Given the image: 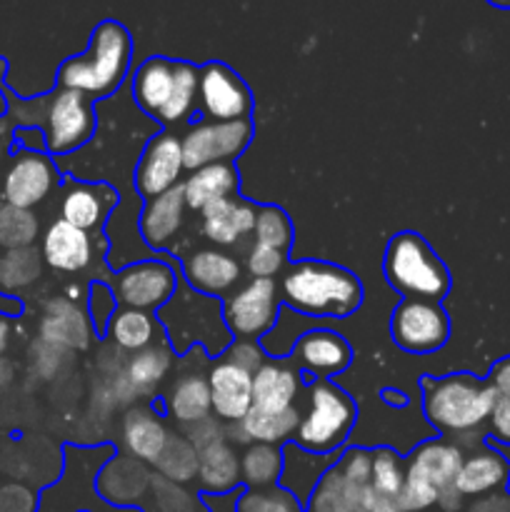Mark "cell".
Returning a JSON list of instances; mask_svg holds the SVG:
<instances>
[{
  "mask_svg": "<svg viewBox=\"0 0 510 512\" xmlns=\"http://www.w3.org/2000/svg\"><path fill=\"white\" fill-rule=\"evenodd\" d=\"M280 300L305 318L345 320L363 305V285L358 275L340 265L303 260L285 268Z\"/></svg>",
  "mask_w": 510,
  "mask_h": 512,
  "instance_id": "1",
  "label": "cell"
},
{
  "mask_svg": "<svg viewBox=\"0 0 510 512\" xmlns=\"http://www.w3.org/2000/svg\"><path fill=\"white\" fill-rule=\"evenodd\" d=\"M133 58V38L118 20H103L90 33L85 53L73 55L58 68V88L80 90L90 100L108 98L123 85Z\"/></svg>",
  "mask_w": 510,
  "mask_h": 512,
  "instance_id": "2",
  "label": "cell"
},
{
  "mask_svg": "<svg viewBox=\"0 0 510 512\" xmlns=\"http://www.w3.org/2000/svg\"><path fill=\"white\" fill-rule=\"evenodd\" d=\"M495 400L498 395L488 380H478L468 373L423 380L425 418L440 433L460 435L480 428L490 418Z\"/></svg>",
  "mask_w": 510,
  "mask_h": 512,
  "instance_id": "3",
  "label": "cell"
},
{
  "mask_svg": "<svg viewBox=\"0 0 510 512\" xmlns=\"http://www.w3.org/2000/svg\"><path fill=\"white\" fill-rule=\"evenodd\" d=\"M383 270L388 283L405 298L440 303L450 290L448 268L413 230H405V233L390 238L388 248H385Z\"/></svg>",
  "mask_w": 510,
  "mask_h": 512,
  "instance_id": "4",
  "label": "cell"
},
{
  "mask_svg": "<svg viewBox=\"0 0 510 512\" xmlns=\"http://www.w3.org/2000/svg\"><path fill=\"white\" fill-rule=\"evenodd\" d=\"M158 315L170 345L178 353H185L190 345L198 343L210 355H220L233 343V335L223 318V305L215 298L195 293V290L175 293L173 300L158 310Z\"/></svg>",
  "mask_w": 510,
  "mask_h": 512,
  "instance_id": "5",
  "label": "cell"
},
{
  "mask_svg": "<svg viewBox=\"0 0 510 512\" xmlns=\"http://www.w3.org/2000/svg\"><path fill=\"white\" fill-rule=\"evenodd\" d=\"M358 408L345 390L328 380H315L308 388V408L300 413L293 443L318 455H333L348 440Z\"/></svg>",
  "mask_w": 510,
  "mask_h": 512,
  "instance_id": "6",
  "label": "cell"
},
{
  "mask_svg": "<svg viewBox=\"0 0 510 512\" xmlns=\"http://www.w3.org/2000/svg\"><path fill=\"white\" fill-rule=\"evenodd\" d=\"M95 100L80 90L55 88L38 100L40 133L45 138V153L70 155L83 148L95 133Z\"/></svg>",
  "mask_w": 510,
  "mask_h": 512,
  "instance_id": "7",
  "label": "cell"
},
{
  "mask_svg": "<svg viewBox=\"0 0 510 512\" xmlns=\"http://www.w3.org/2000/svg\"><path fill=\"white\" fill-rule=\"evenodd\" d=\"M280 288L275 280L250 278L223 300V318L235 340H258L273 330L280 315Z\"/></svg>",
  "mask_w": 510,
  "mask_h": 512,
  "instance_id": "8",
  "label": "cell"
},
{
  "mask_svg": "<svg viewBox=\"0 0 510 512\" xmlns=\"http://www.w3.org/2000/svg\"><path fill=\"white\" fill-rule=\"evenodd\" d=\"M253 140L250 120H203L193 123L180 138L188 173L213 163H233Z\"/></svg>",
  "mask_w": 510,
  "mask_h": 512,
  "instance_id": "9",
  "label": "cell"
},
{
  "mask_svg": "<svg viewBox=\"0 0 510 512\" xmlns=\"http://www.w3.org/2000/svg\"><path fill=\"white\" fill-rule=\"evenodd\" d=\"M448 335V313L433 300L405 298L390 315V338L405 353H435L448 343Z\"/></svg>",
  "mask_w": 510,
  "mask_h": 512,
  "instance_id": "10",
  "label": "cell"
},
{
  "mask_svg": "<svg viewBox=\"0 0 510 512\" xmlns=\"http://www.w3.org/2000/svg\"><path fill=\"white\" fill-rule=\"evenodd\" d=\"M110 288L120 308L158 313L178 293V275L163 260H138L120 268Z\"/></svg>",
  "mask_w": 510,
  "mask_h": 512,
  "instance_id": "11",
  "label": "cell"
},
{
  "mask_svg": "<svg viewBox=\"0 0 510 512\" xmlns=\"http://www.w3.org/2000/svg\"><path fill=\"white\" fill-rule=\"evenodd\" d=\"M58 185V168L45 150H18L3 175L5 205L33 210Z\"/></svg>",
  "mask_w": 510,
  "mask_h": 512,
  "instance_id": "12",
  "label": "cell"
},
{
  "mask_svg": "<svg viewBox=\"0 0 510 512\" xmlns=\"http://www.w3.org/2000/svg\"><path fill=\"white\" fill-rule=\"evenodd\" d=\"M198 105L208 120H250L253 95L233 68L205 63L198 75Z\"/></svg>",
  "mask_w": 510,
  "mask_h": 512,
  "instance_id": "13",
  "label": "cell"
},
{
  "mask_svg": "<svg viewBox=\"0 0 510 512\" xmlns=\"http://www.w3.org/2000/svg\"><path fill=\"white\" fill-rule=\"evenodd\" d=\"M183 145L173 133H158L148 140L135 165V190L140 198L153 200L183 183Z\"/></svg>",
  "mask_w": 510,
  "mask_h": 512,
  "instance_id": "14",
  "label": "cell"
},
{
  "mask_svg": "<svg viewBox=\"0 0 510 512\" xmlns=\"http://www.w3.org/2000/svg\"><path fill=\"white\" fill-rule=\"evenodd\" d=\"M183 275L190 290L208 298H228L243 280L238 258L220 248H200L183 258Z\"/></svg>",
  "mask_w": 510,
  "mask_h": 512,
  "instance_id": "15",
  "label": "cell"
},
{
  "mask_svg": "<svg viewBox=\"0 0 510 512\" xmlns=\"http://www.w3.org/2000/svg\"><path fill=\"white\" fill-rule=\"evenodd\" d=\"M213 415L220 423L238 425L253 408V373L220 358L208 370Z\"/></svg>",
  "mask_w": 510,
  "mask_h": 512,
  "instance_id": "16",
  "label": "cell"
},
{
  "mask_svg": "<svg viewBox=\"0 0 510 512\" xmlns=\"http://www.w3.org/2000/svg\"><path fill=\"white\" fill-rule=\"evenodd\" d=\"M290 360H293L303 373L313 375V378L318 380H328L348 368L350 360H353V353H350V345L345 343V338L340 333L315 328L308 330V333L295 343Z\"/></svg>",
  "mask_w": 510,
  "mask_h": 512,
  "instance_id": "17",
  "label": "cell"
},
{
  "mask_svg": "<svg viewBox=\"0 0 510 512\" xmlns=\"http://www.w3.org/2000/svg\"><path fill=\"white\" fill-rule=\"evenodd\" d=\"M40 258L58 273H80L93 263V238L65 220H53L43 235Z\"/></svg>",
  "mask_w": 510,
  "mask_h": 512,
  "instance_id": "18",
  "label": "cell"
},
{
  "mask_svg": "<svg viewBox=\"0 0 510 512\" xmlns=\"http://www.w3.org/2000/svg\"><path fill=\"white\" fill-rule=\"evenodd\" d=\"M150 488L153 480L135 458L110 460L95 480V493L110 508H138Z\"/></svg>",
  "mask_w": 510,
  "mask_h": 512,
  "instance_id": "19",
  "label": "cell"
},
{
  "mask_svg": "<svg viewBox=\"0 0 510 512\" xmlns=\"http://www.w3.org/2000/svg\"><path fill=\"white\" fill-rule=\"evenodd\" d=\"M255 215H258L255 205L238 198H225L200 213V230L215 248H233L243 238L253 235Z\"/></svg>",
  "mask_w": 510,
  "mask_h": 512,
  "instance_id": "20",
  "label": "cell"
},
{
  "mask_svg": "<svg viewBox=\"0 0 510 512\" xmlns=\"http://www.w3.org/2000/svg\"><path fill=\"white\" fill-rule=\"evenodd\" d=\"M93 338V323L73 300L55 298L40 318V340L63 350H85Z\"/></svg>",
  "mask_w": 510,
  "mask_h": 512,
  "instance_id": "21",
  "label": "cell"
},
{
  "mask_svg": "<svg viewBox=\"0 0 510 512\" xmlns=\"http://www.w3.org/2000/svg\"><path fill=\"white\" fill-rule=\"evenodd\" d=\"M463 458L465 455L458 445L445 443V440H428L408 455L405 475L433 485L438 493H445V490L453 488Z\"/></svg>",
  "mask_w": 510,
  "mask_h": 512,
  "instance_id": "22",
  "label": "cell"
},
{
  "mask_svg": "<svg viewBox=\"0 0 510 512\" xmlns=\"http://www.w3.org/2000/svg\"><path fill=\"white\" fill-rule=\"evenodd\" d=\"M115 203H118V193L110 190L108 185L70 183L60 200V220L85 230V233H93V230L103 228Z\"/></svg>",
  "mask_w": 510,
  "mask_h": 512,
  "instance_id": "23",
  "label": "cell"
},
{
  "mask_svg": "<svg viewBox=\"0 0 510 512\" xmlns=\"http://www.w3.org/2000/svg\"><path fill=\"white\" fill-rule=\"evenodd\" d=\"M185 213H188V205H185L183 185L153 200H145V208L140 213V235L150 248H170L183 228Z\"/></svg>",
  "mask_w": 510,
  "mask_h": 512,
  "instance_id": "24",
  "label": "cell"
},
{
  "mask_svg": "<svg viewBox=\"0 0 510 512\" xmlns=\"http://www.w3.org/2000/svg\"><path fill=\"white\" fill-rule=\"evenodd\" d=\"M300 373L280 360H265L253 373V408L263 413H285L295 408Z\"/></svg>",
  "mask_w": 510,
  "mask_h": 512,
  "instance_id": "25",
  "label": "cell"
},
{
  "mask_svg": "<svg viewBox=\"0 0 510 512\" xmlns=\"http://www.w3.org/2000/svg\"><path fill=\"white\" fill-rule=\"evenodd\" d=\"M335 465L333 455H318L300 448L293 440L283 445V473H280V488L288 490L295 500L305 508L313 490L318 488L320 478Z\"/></svg>",
  "mask_w": 510,
  "mask_h": 512,
  "instance_id": "26",
  "label": "cell"
},
{
  "mask_svg": "<svg viewBox=\"0 0 510 512\" xmlns=\"http://www.w3.org/2000/svg\"><path fill=\"white\" fill-rule=\"evenodd\" d=\"M168 440L170 430L158 413H153L150 408L128 410L123 420V445L130 458H135L138 463L155 465Z\"/></svg>",
  "mask_w": 510,
  "mask_h": 512,
  "instance_id": "27",
  "label": "cell"
},
{
  "mask_svg": "<svg viewBox=\"0 0 510 512\" xmlns=\"http://www.w3.org/2000/svg\"><path fill=\"white\" fill-rule=\"evenodd\" d=\"M175 85V60L153 55L143 60L133 75V100L145 115L160 118L165 105L170 103Z\"/></svg>",
  "mask_w": 510,
  "mask_h": 512,
  "instance_id": "28",
  "label": "cell"
},
{
  "mask_svg": "<svg viewBox=\"0 0 510 512\" xmlns=\"http://www.w3.org/2000/svg\"><path fill=\"white\" fill-rule=\"evenodd\" d=\"M510 480V463L495 450H478L463 458L453 488L463 498H485Z\"/></svg>",
  "mask_w": 510,
  "mask_h": 512,
  "instance_id": "29",
  "label": "cell"
},
{
  "mask_svg": "<svg viewBox=\"0 0 510 512\" xmlns=\"http://www.w3.org/2000/svg\"><path fill=\"white\" fill-rule=\"evenodd\" d=\"M240 175L233 163H213L205 168L193 170L188 178L183 180V195L185 205L193 213H203L208 205L218 203V200L233 198L238 193Z\"/></svg>",
  "mask_w": 510,
  "mask_h": 512,
  "instance_id": "30",
  "label": "cell"
},
{
  "mask_svg": "<svg viewBox=\"0 0 510 512\" xmlns=\"http://www.w3.org/2000/svg\"><path fill=\"white\" fill-rule=\"evenodd\" d=\"M198 485L200 493L210 495L230 493V490L243 488L240 455L235 453L228 438H220L198 450Z\"/></svg>",
  "mask_w": 510,
  "mask_h": 512,
  "instance_id": "31",
  "label": "cell"
},
{
  "mask_svg": "<svg viewBox=\"0 0 510 512\" xmlns=\"http://www.w3.org/2000/svg\"><path fill=\"white\" fill-rule=\"evenodd\" d=\"M168 415L183 428L200 423V420L213 415V400H210L208 375L203 373H185L180 375L168 390L165 398Z\"/></svg>",
  "mask_w": 510,
  "mask_h": 512,
  "instance_id": "32",
  "label": "cell"
},
{
  "mask_svg": "<svg viewBox=\"0 0 510 512\" xmlns=\"http://www.w3.org/2000/svg\"><path fill=\"white\" fill-rule=\"evenodd\" d=\"M173 350L163 343H155L150 348L133 353L125 363L120 383L130 390L133 395H148L163 383L173 370Z\"/></svg>",
  "mask_w": 510,
  "mask_h": 512,
  "instance_id": "33",
  "label": "cell"
},
{
  "mask_svg": "<svg viewBox=\"0 0 510 512\" xmlns=\"http://www.w3.org/2000/svg\"><path fill=\"white\" fill-rule=\"evenodd\" d=\"M300 423V410L290 408L285 413H263V410L250 408V413L240 420L238 428V443L250 445H275L283 448L285 443L295 438V430Z\"/></svg>",
  "mask_w": 510,
  "mask_h": 512,
  "instance_id": "34",
  "label": "cell"
},
{
  "mask_svg": "<svg viewBox=\"0 0 510 512\" xmlns=\"http://www.w3.org/2000/svg\"><path fill=\"white\" fill-rule=\"evenodd\" d=\"M160 323L153 318V313L133 308H118L105 328V338L123 353H140L158 343Z\"/></svg>",
  "mask_w": 510,
  "mask_h": 512,
  "instance_id": "35",
  "label": "cell"
},
{
  "mask_svg": "<svg viewBox=\"0 0 510 512\" xmlns=\"http://www.w3.org/2000/svg\"><path fill=\"white\" fill-rule=\"evenodd\" d=\"M283 448L275 445H248L240 455V478L245 490H268L280 483Z\"/></svg>",
  "mask_w": 510,
  "mask_h": 512,
  "instance_id": "36",
  "label": "cell"
},
{
  "mask_svg": "<svg viewBox=\"0 0 510 512\" xmlns=\"http://www.w3.org/2000/svg\"><path fill=\"white\" fill-rule=\"evenodd\" d=\"M43 258L33 248L5 250L0 255V295H18L20 290L38 283Z\"/></svg>",
  "mask_w": 510,
  "mask_h": 512,
  "instance_id": "37",
  "label": "cell"
},
{
  "mask_svg": "<svg viewBox=\"0 0 510 512\" xmlns=\"http://www.w3.org/2000/svg\"><path fill=\"white\" fill-rule=\"evenodd\" d=\"M155 470L163 480L175 485H185L198 478V448L188 438H175L170 435L168 445L160 453Z\"/></svg>",
  "mask_w": 510,
  "mask_h": 512,
  "instance_id": "38",
  "label": "cell"
},
{
  "mask_svg": "<svg viewBox=\"0 0 510 512\" xmlns=\"http://www.w3.org/2000/svg\"><path fill=\"white\" fill-rule=\"evenodd\" d=\"M198 75L200 68H195L193 63H185V60H175V85L173 95H170V103L165 105V110L160 113V123H180V120L190 118L195 103H198Z\"/></svg>",
  "mask_w": 510,
  "mask_h": 512,
  "instance_id": "39",
  "label": "cell"
},
{
  "mask_svg": "<svg viewBox=\"0 0 510 512\" xmlns=\"http://www.w3.org/2000/svg\"><path fill=\"white\" fill-rule=\"evenodd\" d=\"M305 512H355V493L340 470L330 468L305 503Z\"/></svg>",
  "mask_w": 510,
  "mask_h": 512,
  "instance_id": "40",
  "label": "cell"
},
{
  "mask_svg": "<svg viewBox=\"0 0 510 512\" xmlns=\"http://www.w3.org/2000/svg\"><path fill=\"white\" fill-rule=\"evenodd\" d=\"M38 233L40 223L33 210L15 208V205L0 208V248L3 250L33 248Z\"/></svg>",
  "mask_w": 510,
  "mask_h": 512,
  "instance_id": "41",
  "label": "cell"
},
{
  "mask_svg": "<svg viewBox=\"0 0 510 512\" xmlns=\"http://www.w3.org/2000/svg\"><path fill=\"white\" fill-rule=\"evenodd\" d=\"M405 485V460L395 450L378 448L373 450V473H370V488L383 498L398 500Z\"/></svg>",
  "mask_w": 510,
  "mask_h": 512,
  "instance_id": "42",
  "label": "cell"
},
{
  "mask_svg": "<svg viewBox=\"0 0 510 512\" xmlns=\"http://www.w3.org/2000/svg\"><path fill=\"white\" fill-rule=\"evenodd\" d=\"M255 243L273 245V248L288 250L293 243V225L290 218L275 205H260L258 215H255Z\"/></svg>",
  "mask_w": 510,
  "mask_h": 512,
  "instance_id": "43",
  "label": "cell"
},
{
  "mask_svg": "<svg viewBox=\"0 0 510 512\" xmlns=\"http://www.w3.org/2000/svg\"><path fill=\"white\" fill-rule=\"evenodd\" d=\"M305 508L280 485L268 490H243L238 512H303Z\"/></svg>",
  "mask_w": 510,
  "mask_h": 512,
  "instance_id": "44",
  "label": "cell"
},
{
  "mask_svg": "<svg viewBox=\"0 0 510 512\" xmlns=\"http://www.w3.org/2000/svg\"><path fill=\"white\" fill-rule=\"evenodd\" d=\"M285 265H288V250L273 248V245L253 243L245 255V270L253 278L273 280L275 275L285 273Z\"/></svg>",
  "mask_w": 510,
  "mask_h": 512,
  "instance_id": "45",
  "label": "cell"
},
{
  "mask_svg": "<svg viewBox=\"0 0 510 512\" xmlns=\"http://www.w3.org/2000/svg\"><path fill=\"white\" fill-rule=\"evenodd\" d=\"M438 500H440V493L433 488V485L405 475V485L398 495L400 512H425L433 508V505H438Z\"/></svg>",
  "mask_w": 510,
  "mask_h": 512,
  "instance_id": "46",
  "label": "cell"
},
{
  "mask_svg": "<svg viewBox=\"0 0 510 512\" xmlns=\"http://www.w3.org/2000/svg\"><path fill=\"white\" fill-rule=\"evenodd\" d=\"M40 495L30 485L10 480L0 485V512H38Z\"/></svg>",
  "mask_w": 510,
  "mask_h": 512,
  "instance_id": "47",
  "label": "cell"
},
{
  "mask_svg": "<svg viewBox=\"0 0 510 512\" xmlns=\"http://www.w3.org/2000/svg\"><path fill=\"white\" fill-rule=\"evenodd\" d=\"M115 305H118V300H115L113 288H110V285L105 283L90 285V323H93V328L98 330V333H105L110 318H113V313L118 310Z\"/></svg>",
  "mask_w": 510,
  "mask_h": 512,
  "instance_id": "48",
  "label": "cell"
},
{
  "mask_svg": "<svg viewBox=\"0 0 510 512\" xmlns=\"http://www.w3.org/2000/svg\"><path fill=\"white\" fill-rule=\"evenodd\" d=\"M153 498L160 512H195V503L190 495H185L180 490V485L168 483V480L160 478L158 483H153Z\"/></svg>",
  "mask_w": 510,
  "mask_h": 512,
  "instance_id": "49",
  "label": "cell"
},
{
  "mask_svg": "<svg viewBox=\"0 0 510 512\" xmlns=\"http://www.w3.org/2000/svg\"><path fill=\"white\" fill-rule=\"evenodd\" d=\"M223 358L230 360V363H235L238 368L248 370V373H255V370L268 360L265 358L263 345L255 343V340H235V343L228 345Z\"/></svg>",
  "mask_w": 510,
  "mask_h": 512,
  "instance_id": "50",
  "label": "cell"
},
{
  "mask_svg": "<svg viewBox=\"0 0 510 512\" xmlns=\"http://www.w3.org/2000/svg\"><path fill=\"white\" fill-rule=\"evenodd\" d=\"M490 430H493V435L498 440H503V443H510V403L508 400L498 398L495 400L493 410H490Z\"/></svg>",
  "mask_w": 510,
  "mask_h": 512,
  "instance_id": "51",
  "label": "cell"
},
{
  "mask_svg": "<svg viewBox=\"0 0 510 512\" xmlns=\"http://www.w3.org/2000/svg\"><path fill=\"white\" fill-rule=\"evenodd\" d=\"M245 488L230 490V493H200V503L208 512H238V500Z\"/></svg>",
  "mask_w": 510,
  "mask_h": 512,
  "instance_id": "52",
  "label": "cell"
},
{
  "mask_svg": "<svg viewBox=\"0 0 510 512\" xmlns=\"http://www.w3.org/2000/svg\"><path fill=\"white\" fill-rule=\"evenodd\" d=\"M488 383H490V388L495 390V395H498V398L508 400L510 403V355L508 358L498 360V363L490 368Z\"/></svg>",
  "mask_w": 510,
  "mask_h": 512,
  "instance_id": "53",
  "label": "cell"
},
{
  "mask_svg": "<svg viewBox=\"0 0 510 512\" xmlns=\"http://www.w3.org/2000/svg\"><path fill=\"white\" fill-rule=\"evenodd\" d=\"M473 512H510V495H490V498L478 500Z\"/></svg>",
  "mask_w": 510,
  "mask_h": 512,
  "instance_id": "54",
  "label": "cell"
},
{
  "mask_svg": "<svg viewBox=\"0 0 510 512\" xmlns=\"http://www.w3.org/2000/svg\"><path fill=\"white\" fill-rule=\"evenodd\" d=\"M0 313H5V318H13L20 313V303L13 295H0Z\"/></svg>",
  "mask_w": 510,
  "mask_h": 512,
  "instance_id": "55",
  "label": "cell"
},
{
  "mask_svg": "<svg viewBox=\"0 0 510 512\" xmlns=\"http://www.w3.org/2000/svg\"><path fill=\"white\" fill-rule=\"evenodd\" d=\"M10 343V328H8V320L0 315V353H5V348H8Z\"/></svg>",
  "mask_w": 510,
  "mask_h": 512,
  "instance_id": "56",
  "label": "cell"
},
{
  "mask_svg": "<svg viewBox=\"0 0 510 512\" xmlns=\"http://www.w3.org/2000/svg\"><path fill=\"white\" fill-rule=\"evenodd\" d=\"M10 380V365L5 360H0V385H8Z\"/></svg>",
  "mask_w": 510,
  "mask_h": 512,
  "instance_id": "57",
  "label": "cell"
},
{
  "mask_svg": "<svg viewBox=\"0 0 510 512\" xmlns=\"http://www.w3.org/2000/svg\"><path fill=\"white\" fill-rule=\"evenodd\" d=\"M493 8H500V10H510V0H488Z\"/></svg>",
  "mask_w": 510,
  "mask_h": 512,
  "instance_id": "58",
  "label": "cell"
},
{
  "mask_svg": "<svg viewBox=\"0 0 510 512\" xmlns=\"http://www.w3.org/2000/svg\"><path fill=\"white\" fill-rule=\"evenodd\" d=\"M5 70H8V63H5V60H3V58H0V80H3Z\"/></svg>",
  "mask_w": 510,
  "mask_h": 512,
  "instance_id": "59",
  "label": "cell"
},
{
  "mask_svg": "<svg viewBox=\"0 0 510 512\" xmlns=\"http://www.w3.org/2000/svg\"><path fill=\"white\" fill-rule=\"evenodd\" d=\"M3 155H5V145H3V135H0V165H3Z\"/></svg>",
  "mask_w": 510,
  "mask_h": 512,
  "instance_id": "60",
  "label": "cell"
},
{
  "mask_svg": "<svg viewBox=\"0 0 510 512\" xmlns=\"http://www.w3.org/2000/svg\"><path fill=\"white\" fill-rule=\"evenodd\" d=\"M80 512H90V510H80Z\"/></svg>",
  "mask_w": 510,
  "mask_h": 512,
  "instance_id": "61",
  "label": "cell"
}]
</instances>
